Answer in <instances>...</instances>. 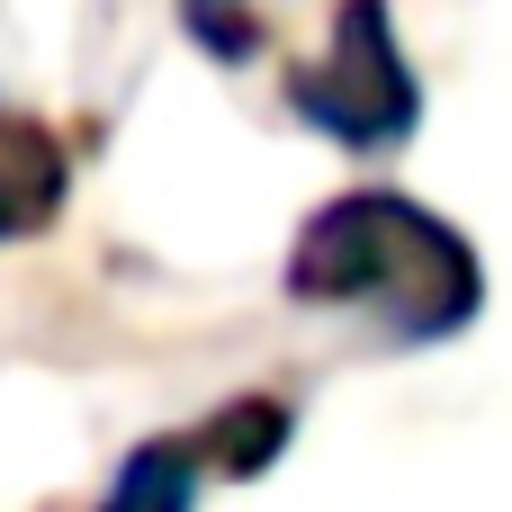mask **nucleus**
<instances>
[{
	"label": "nucleus",
	"mask_w": 512,
	"mask_h": 512,
	"mask_svg": "<svg viewBox=\"0 0 512 512\" xmlns=\"http://www.w3.org/2000/svg\"><path fill=\"white\" fill-rule=\"evenodd\" d=\"M288 297L297 306H369L387 315L396 342H450L486 306V270L450 216L396 189H351L297 225L288 252Z\"/></svg>",
	"instance_id": "1"
},
{
	"label": "nucleus",
	"mask_w": 512,
	"mask_h": 512,
	"mask_svg": "<svg viewBox=\"0 0 512 512\" xmlns=\"http://www.w3.org/2000/svg\"><path fill=\"white\" fill-rule=\"evenodd\" d=\"M288 108L351 144V153H387L423 126V81L405 63V36H396V9L387 0H333V36L324 54L288 63Z\"/></svg>",
	"instance_id": "2"
},
{
	"label": "nucleus",
	"mask_w": 512,
	"mask_h": 512,
	"mask_svg": "<svg viewBox=\"0 0 512 512\" xmlns=\"http://www.w3.org/2000/svg\"><path fill=\"white\" fill-rule=\"evenodd\" d=\"M63 189H72L63 144H54L36 117H9V108H0V243H9V234H45V225L63 216Z\"/></svg>",
	"instance_id": "3"
},
{
	"label": "nucleus",
	"mask_w": 512,
	"mask_h": 512,
	"mask_svg": "<svg viewBox=\"0 0 512 512\" xmlns=\"http://www.w3.org/2000/svg\"><path fill=\"white\" fill-rule=\"evenodd\" d=\"M288 432H297L288 396H234L225 414L198 423V459H207L216 477H261V468L288 450Z\"/></svg>",
	"instance_id": "4"
},
{
	"label": "nucleus",
	"mask_w": 512,
	"mask_h": 512,
	"mask_svg": "<svg viewBox=\"0 0 512 512\" xmlns=\"http://www.w3.org/2000/svg\"><path fill=\"white\" fill-rule=\"evenodd\" d=\"M198 441H135L126 468L108 477L99 512H189L198 504Z\"/></svg>",
	"instance_id": "5"
},
{
	"label": "nucleus",
	"mask_w": 512,
	"mask_h": 512,
	"mask_svg": "<svg viewBox=\"0 0 512 512\" xmlns=\"http://www.w3.org/2000/svg\"><path fill=\"white\" fill-rule=\"evenodd\" d=\"M180 18H189V36H198L216 63L261 54V18H252V0H180Z\"/></svg>",
	"instance_id": "6"
}]
</instances>
